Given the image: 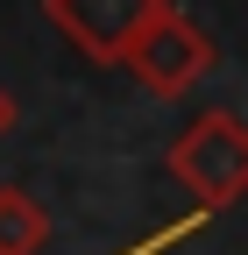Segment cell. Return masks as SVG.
I'll return each mask as SVG.
<instances>
[{"label":"cell","instance_id":"3","mask_svg":"<svg viewBox=\"0 0 248 255\" xmlns=\"http://www.w3.org/2000/svg\"><path fill=\"white\" fill-rule=\"evenodd\" d=\"M163 7H170V0H43L50 28H57L78 57H92V64H121L128 43H135Z\"/></svg>","mask_w":248,"mask_h":255},{"label":"cell","instance_id":"5","mask_svg":"<svg viewBox=\"0 0 248 255\" xmlns=\"http://www.w3.org/2000/svg\"><path fill=\"white\" fill-rule=\"evenodd\" d=\"M213 213H184V220H163L156 234H142V241H128V248H114V255H163V248H177V241H192L199 227H206Z\"/></svg>","mask_w":248,"mask_h":255},{"label":"cell","instance_id":"2","mask_svg":"<svg viewBox=\"0 0 248 255\" xmlns=\"http://www.w3.org/2000/svg\"><path fill=\"white\" fill-rule=\"evenodd\" d=\"M121 71H135V85L156 92V100H184V92L213 71V36H206L184 7H163V14L128 43Z\"/></svg>","mask_w":248,"mask_h":255},{"label":"cell","instance_id":"1","mask_svg":"<svg viewBox=\"0 0 248 255\" xmlns=\"http://www.w3.org/2000/svg\"><path fill=\"white\" fill-rule=\"evenodd\" d=\"M163 170L177 191H192L199 213H227L248 191V128L234 107H206L192 128H177L163 149Z\"/></svg>","mask_w":248,"mask_h":255},{"label":"cell","instance_id":"4","mask_svg":"<svg viewBox=\"0 0 248 255\" xmlns=\"http://www.w3.org/2000/svg\"><path fill=\"white\" fill-rule=\"evenodd\" d=\"M43 241H50L43 199L21 184H0V255H43Z\"/></svg>","mask_w":248,"mask_h":255},{"label":"cell","instance_id":"6","mask_svg":"<svg viewBox=\"0 0 248 255\" xmlns=\"http://www.w3.org/2000/svg\"><path fill=\"white\" fill-rule=\"evenodd\" d=\"M14 128V100H7V85H0V135Z\"/></svg>","mask_w":248,"mask_h":255}]
</instances>
